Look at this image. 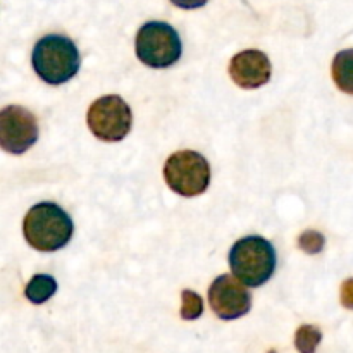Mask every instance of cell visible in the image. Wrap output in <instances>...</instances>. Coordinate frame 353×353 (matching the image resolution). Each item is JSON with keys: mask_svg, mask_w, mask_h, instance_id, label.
<instances>
[{"mask_svg": "<svg viewBox=\"0 0 353 353\" xmlns=\"http://www.w3.org/2000/svg\"><path fill=\"white\" fill-rule=\"evenodd\" d=\"M23 233L34 250L55 252L71 241L74 224L57 203L41 202L31 207L24 216Z\"/></svg>", "mask_w": 353, "mask_h": 353, "instance_id": "obj_1", "label": "cell"}, {"mask_svg": "<svg viewBox=\"0 0 353 353\" xmlns=\"http://www.w3.org/2000/svg\"><path fill=\"white\" fill-rule=\"evenodd\" d=\"M33 69L48 85H62L79 71V52L74 41L62 34H47L33 48Z\"/></svg>", "mask_w": 353, "mask_h": 353, "instance_id": "obj_2", "label": "cell"}, {"mask_svg": "<svg viewBox=\"0 0 353 353\" xmlns=\"http://www.w3.org/2000/svg\"><path fill=\"white\" fill-rule=\"evenodd\" d=\"M230 268L234 278L250 288H259L276 271L274 247L262 236L241 238L230 250Z\"/></svg>", "mask_w": 353, "mask_h": 353, "instance_id": "obj_3", "label": "cell"}, {"mask_svg": "<svg viewBox=\"0 0 353 353\" xmlns=\"http://www.w3.org/2000/svg\"><path fill=\"white\" fill-rule=\"evenodd\" d=\"M134 52H137V57L148 68H169L181 57V38L171 24L162 23V21H150L138 30Z\"/></svg>", "mask_w": 353, "mask_h": 353, "instance_id": "obj_4", "label": "cell"}, {"mask_svg": "<svg viewBox=\"0 0 353 353\" xmlns=\"http://www.w3.org/2000/svg\"><path fill=\"white\" fill-rule=\"evenodd\" d=\"M164 179L178 195L199 196L210 185V165L199 152H176L165 161Z\"/></svg>", "mask_w": 353, "mask_h": 353, "instance_id": "obj_5", "label": "cell"}, {"mask_svg": "<svg viewBox=\"0 0 353 353\" xmlns=\"http://www.w3.org/2000/svg\"><path fill=\"white\" fill-rule=\"evenodd\" d=\"M86 121L90 131L99 140L121 141L130 133L133 116L130 105L121 97L105 95L90 105Z\"/></svg>", "mask_w": 353, "mask_h": 353, "instance_id": "obj_6", "label": "cell"}, {"mask_svg": "<svg viewBox=\"0 0 353 353\" xmlns=\"http://www.w3.org/2000/svg\"><path fill=\"white\" fill-rule=\"evenodd\" d=\"M38 121L19 105H7L0 112V145L6 152L21 155L38 140Z\"/></svg>", "mask_w": 353, "mask_h": 353, "instance_id": "obj_7", "label": "cell"}, {"mask_svg": "<svg viewBox=\"0 0 353 353\" xmlns=\"http://www.w3.org/2000/svg\"><path fill=\"white\" fill-rule=\"evenodd\" d=\"M209 303L219 319L234 321L250 312L252 295L245 283L230 274H223L210 285Z\"/></svg>", "mask_w": 353, "mask_h": 353, "instance_id": "obj_8", "label": "cell"}, {"mask_svg": "<svg viewBox=\"0 0 353 353\" xmlns=\"http://www.w3.org/2000/svg\"><path fill=\"white\" fill-rule=\"evenodd\" d=\"M230 76L240 88H261L271 79V61L261 50H243L231 59Z\"/></svg>", "mask_w": 353, "mask_h": 353, "instance_id": "obj_9", "label": "cell"}, {"mask_svg": "<svg viewBox=\"0 0 353 353\" xmlns=\"http://www.w3.org/2000/svg\"><path fill=\"white\" fill-rule=\"evenodd\" d=\"M331 72L338 88L353 95V48H347L334 55Z\"/></svg>", "mask_w": 353, "mask_h": 353, "instance_id": "obj_10", "label": "cell"}, {"mask_svg": "<svg viewBox=\"0 0 353 353\" xmlns=\"http://www.w3.org/2000/svg\"><path fill=\"white\" fill-rule=\"evenodd\" d=\"M55 292H57V281L48 274L33 276L24 288V295L34 305L45 303L55 295Z\"/></svg>", "mask_w": 353, "mask_h": 353, "instance_id": "obj_11", "label": "cell"}, {"mask_svg": "<svg viewBox=\"0 0 353 353\" xmlns=\"http://www.w3.org/2000/svg\"><path fill=\"white\" fill-rule=\"evenodd\" d=\"M323 340V333L319 327L312 326V324H305V326L299 327L295 334V345L300 352L310 353L317 348V345Z\"/></svg>", "mask_w": 353, "mask_h": 353, "instance_id": "obj_12", "label": "cell"}, {"mask_svg": "<svg viewBox=\"0 0 353 353\" xmlns=\"http://www.w3.org/2000/svg\"><path fill=\"white\" fill-rule=\"evenodd\" d=\"M181 317L185 321H195L202 316L203 312V302L200 299L199 293L192 292V290H183L181 293Z\"/></svg>", "mask_w": 353, "mask_h": 353, "instance_id": "obj_13", "label": "cell"}, {"mask_svg": "<svg viewBox=\"0 0 353 353\" xmlns=\"http://www.w3.org/2000/svg\"><path fill=\"white\" fill-rule=\"evenodd\" d=\"M324 243H326V238L319 231L309 230L299 236V248L309 255H316L323 252Z\"/></svg>", "mask_w": 353, "mask_h": 353, "instance_id": "obj_14", "label": "cell"}, {"mask_svg": "<svg viewBox=\"0 0 353 353\" xmlns=\"http://www.w3.org/2000/svg\"><path fill=\"white\" fill-rule=\"evenodd\" d=\"M340 302L345 309L353 310V278L343 281L340 290Z\"/></svg>", "mask_w": 353, "mask_h": 353, "instance_id": "obj_15", "label": "cell"}, {"mask_svg": "<svg viewBox=\"0 0 353 353\" xmlns=\"http://www.w3.org/2000/svg\"><path fill=\"white\" fill-rule=\"evenodd\" d=\"M172 3H174L176 7H179V9H199V7L205 6L209 0H171Z\"/></svg>", "mask_w": 353, "mask_h": 353, "instance_id": "obj_16", "label": "cell"}]
</instances>
